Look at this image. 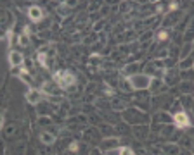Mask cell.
Returning <instances> with one entry per match:
<instances>
[{
	"label": "cell",
	"instance_id": "3957f363",
	"mask_svg": "<svg viewBox=\"0 0 194 155\" xmlns=\"http://www.w3.org/2000/svg\"><path fill=\"white\" fill-rule=\"evenodd\" d=\"M30 16H31V19H40L42 17V11H40V9H38V7H31L30 9Z\"/></svg>",
	"mask_w": 194,
	"mask_h": 155
},
{
	"label": "cell",
	"instance_id": "5b68a950",
	"mask_svg": "<svg viewBox=\"0 0 194 155\" xmlns=\"http://www.w3.org/2000/svg\"><path fill=\"white\" fill-rule=\"evenodd\" d=\"M120 153H121V155H133V152H132L130 148H121Z\"/></svg>",
	"mask_w": 194,
	"mask_h": 155
},
{
	"label": "cell",
	"instance_id": "7a4b0ae2",
	"mask_svg": "<svg viewBox=\"0 0 194 155\" xmlns=\"http://www.w3.org/2000/svg\"><path fill=\"white\" fill-rule=\"evenodd\" d=\"M175 122L179 126H187L189 124V119H187V115H186V114H177L175 115Z\"/></svg>",
	"mask_w": 194,
	"mask_h": 155
},
{
	"label": "cell",
	"instance_id": "6da1fadb",
	"mask_svg": "<svg viewBox=\"0 0 194 155\" xmlns=\"http://www.w3.org/2000/svg\"><path fill=\"white\" fill-rule=\"evenodd\" d=\"M55 79L59 81L61 86H68L69 83H73V76H71V74H68V72H66V74H57Z\"/></svg>",
	"mask_w": 194,
	"mask_h": 155
},
{
	"label": "cell",
	"instance_id": "277c9868",
	"mask_svg": "<svg viewBox=\"0 0 194 155\" xmlns=\"http://www.w3.org/2000/svg\"><path fill=\"white\" fill-rule=\"evenodd\" d=\"M21 62H23V59H21L19 54H11V64L12 66H19Z\"/></svg>",
	"mask_w": 194,
	"mask_h": 155
},
{
	"label": "cell",
	"instance_id": "8992f818",
	"mask_svg": "<svg viewBox=\"0 0 194 155\" xmlns=\"http://www.w3.org/2000/svg\"><path fill=\"white\" fill-rule=\"evenodd\" d=\"M43 140H47V143H50V141H52V136H50V134H43Z\"/></svg>",
	"mask_w": 194,
	"mask_h": 155
}]
</instances>
